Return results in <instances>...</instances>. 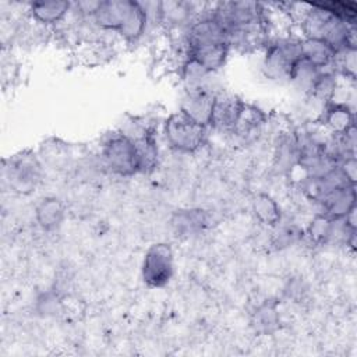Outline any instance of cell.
Returning a JSON list of instances; mask_svg holds the SVG:
<instances>
[{
  "label": "cell",
  "mask_w": 357,
  "mask_h": 357,
  "mask_svg": "<svg viewBox=\"0 0 357 357\" xmlns=\"http://www.w3.org/2000/svg\"><path fill=\"white\" fill-rule=\"evenodd\" d=\"M174 272V254L169 244H152L141 264V278L148 287H165L173 278Z\"/></svg>",
  "instance_id": "cell-6"
},
{
  "label": "cell",
  "mask_w": 357,
  "mask_h": 357,
  "mask_svg": "<svg viewBox=\"0 0 357 357\" xmlns=\"http://www.w3.org/2000/svg\"><path fill=\"white\" fill-rule=\"evenodd\" d=\"M322 213L332 219L346 218L356 208V185H347L329 192L321 202Z\"/></svg>",
  "instance_id": "cell-11"
},
{
  "label": "cell",
  "mask_w": 357,
  "mask_h": 357,
  "mask_svg": "<svg viewBox=\"0 0 357 357\" xmlns=\"http://www.w3.org/2000/svg\"><path fill=\"white\" fill-rule=\"evenodd\" d=\"M135 144L138 162H139V173H151L155 170L159 159L158 144L153 138V134L146 128L138 130L135 134H127Z\"/></svg>",
  "instance_id": "cell-13"
},
{
  "label": "cell",
  "mask_w": 357,
  "mask_h": 357,
  "mask_svg": "<svg viewBox=\"0 0 357 357\" xmlns=\"http://www.w3.org/2000/svg\"><path fill=\"white\" fill-rule=\"evenodd\" d=\"M215 95L216 92H212L202 84L190 85L181 99L180 110L199 124L209 127Z\"/></svg>",
  "instance_id": "cell-8"
},
{
  "label": "cell",
  "mask_w": 357,
  "mask_h": 357,
  "mask_svg": "<svg viewBox=\"0 0 357 357\" xmlns=\"http://www.w3.org/2000/svg\"><path fill=\"white\" fill-rule=\"evenodd\" d=\"M172 227L177 236H194L201 233L209 223V216L204 209H181L172 216Z\"/></svg>",
  "instance_id": "cell-14"
},
{
  "label": "cell",
  "mask_w": 357,
  "mask_h": 357,
  "mask_svg": "<svg viewBox=\"0 0 357 357\" xmlns=\"http://www.w3.org/2000/svg\"><path fill=\"white\" fill-rule=\"evenodd\" d=\"M192 6L184 1L159 3V22L169 26H188L192 22Z\"/></svg>",
  "instance_id": "cell-18"
},
{
  "label": "cell",
  "mask_w": 357,
  "mask_h": 357,
  "mask_svg": "<svg viewBox=\"0 0 357 357\" xmlns=\"http://www.w3.org/2000/svg\"><path fill=\"white\" fill-rule=\"evenodd\" d=\"M301 59V39L291 36L275 38L265 45L262 67L266 77L272 79L291 81Z\"/></svg>",
  "instance_id": "cell-2"
},
{
  "label": "cell",
  "mask_w": 357,
  "mask_h": 357,
  "mask_svg": "<svg viewBox=\"0 0 357 357\" xmlns=\"http://www.w3.org/2000/svg\"><path fill=\"white\" fill-rule=\"evenodd\" d=\"M163 134L169 145L176 151L194 153L204 145L208 127L199 124L178 110L166 119L163 124Z\"/></svg>",
  "instance_id": "cell-4"
},
{
  "label": "cell",
  "mask_w": 357,
  "mask_h": 357,
  "mask_svg": "<svg viewBox=\"0 0 357 357\" xmlns=\"http://www.w3.org/2000/svg\"><path fill=\"white\" fill-rule=\"evenodd\" d=\"M3 178L13 192L28 195L42 180V165L32 152L17 153L4 162Z\"/></svg>",
  "instance_id": "cell-5"
},
{
  "label": "cell",
  "mask_w": 357,
  "mask_h": 357,
  "mask_svg": "<svg viewBox=\"0 0 357 357\" xmlns=\"http://www.w3.org/2000/svg\"><path fill=\"white\" fill-rule=\"evenodd\" d=\"M301 56L315 68L328 70L335 64L336 52L321 39L301 38Z\"/></svg>",
  "instance_id": "cell-12"
},
{
  "label": "cell",
  "mask_w": 357,
  "mask_h": 357,
  "mask_svg": "<svg viewBox=\"0 0 357 357\" xmlns=\"http://www.w3.org/2000/svg\"><path fill=\"white\" fill-rule=\"evenodd\" d=\"M301 14V31L304 38H314L326 42L336 54L346 49L356 47V25H349L329 11L310 3Z\"/></svg>",
  "instance_id": "cell-1"
},
{
  "label": "cell",
  "mask_w": 357,
  "mask_h": 357,
  "mask_svg": "<svg viewBox=\"0 0 357 357\" xmlns=\"http://www.w3.org/2000/svg\"><path fill=\"white\" fill-rule=\"evenodd\" d=\"M254 216L268 227H276L282 222V212L278 202L265 192H258L254 195L251 202Z\"/></svg>",
  "instance_id": "cell-17"
},
{
  "label": "cell",
  "mask_w": 357,
  "mask_h": 357,
  "mask_svg": "<svg viewBox=\"0 0 357 357\" xmlns=\"http://www.w3.org/2000/svg\"><path fill=\"white\" fill-rule=\"evenodd\" d=\"M317 4L346 24L356 25L357 4L354 1H324Z\"/></svg>",
  "instance_id": "cell-21"
},
{
  "label": "cell",
  "mask_w": 357,
  "mask_h": 357,
  "mask_svg": "<svg viewBox=\"0 0 357 357\" xmlns=\"http://www.w3.org/2000/svg\"><path fill=\"white\" fill-rule=\"evenodd\" d=\"M300 234H301V231L296 226H284L279 230L278 243H280L283 245H290L300 237Z\"/></svg>",
  "instance_id": "cell-22"
},
{
  "label": "cell",
  "mask_w": 357,
  "mask_h": 357,
  "mask_svg": "<svg viewBox=\"0 0 357 357\" xmlns=\"http://www.w3.org/2000/svg\"><path fill=\"white\" fill-rule=\"evenodd\" d=\"M230 49V45L222 42L192 45L184 46V56L198 63L205 71L211 74L225 66Z\"/></svg>",
  "instance_id": "cell-9"
},
{
  "label": "cell",
  "mask_w": 357,
  "mask_h": 357,
  "mask_svg": "<svg viewBox=\"0 0 357 357\" xmlns=\"http://www.w3.org/2000/svg\"><path fill=\"white\" fill-rule=\"evenodd\" d=\"M100 155L105 166L117 176L130 177L139 173L135 144L123 131L110 132L105 137L100 146Z\"/></svg>",
  "instance_id": "cell-3"
},
{
  "label": "cell",
  "mask_w": 357,
  "mask_h": 357,
  "mask_svg": "<svg viewBox=\"0 0 357 357\" xmlns=\"http://www.w3.org/2000/svg\"><path fill=\"white\" fill-rule=\"evenodd\" d=\"M244 106L245 102L238 95L223 89L218 91L213 100L209 127L222 132L231 134L237 126Z\"/></svg>",
  "instance_id": "cell-7"
},
{
  "label": "cell",
  "mask_w": 357,
  "mask_h": 357,
  "mask_svg": "<svg viewBox=\"0 0 357 357\" xmlns=\"http://www.w3.org/2000/svg\"><path fill=\"white\" fill-rule=\"evenodd\" d=\"M66 216V209L63 202L56 197H46L40 199L35 209V218L38 225L45 231L57 230Z\"/></svg>",
  "instance_id": "cell-15"
},
{
  "label": "cell",
  "mask_w": 357,
  "mask_h": 357,
  "mask_svg": "<svg viewBox=\"0 0 357 357\" xmlns=\"http://www.w3.org/2000/svg\"><path fill=\"white\" fill-rule=\"evenodd\" d=\"M321 121L328 127L333 135H340L354 128V112L343 102L331 100L324 105Z\"/></svg>",
  "instance_id": "cell-10"
},
{
  "label": "cell",
  "mask_w": 357,
  "mask_h": 357,
  "mask_svg": "<svg viewBox=\"0 0 357 357\" xmlns=\"http://www.w3.org/2000/svg\"><path fill=\"white\" fill-rule=\"evenodd\" d=\"M73 3L61 0L35 1L29 4V13L35 21L43 25H56L61 22L68 11H71Z\"/></svg>",
  "instance_id": "cell-16"
},
{
  "label": "cell",
  "mask_w": 357,
  "mask_h": 357,
  "mask_svg": "<svg viewBox=\"0 0 357 357\" xmlns=\"http://www.w3.org/2000/svg\"><path fill=\"white\" fill-rule=\"evenodd\" d=\"M278 321H279V317H278L276 304L264 303L255 310L254 325H255L257 331L269 333L278 326Z\"/></svg>",
  "instance_id": "cell-20"
},
{
  "label": "cell",
  "mask_w": 357,
  "mask_h": 357,
  "mask_svg": "<svg viewBox=\"0 0 357 357\" xmlns=\"http://www.w3.org/2000/svg\"><path fill=\"white\" fill-rule=\"evenodd\" d=\"M264 123H265L264 112L252 105L245 103L243 113L237 121V126L231 134H236L241 138H250L255 131L261 128Z\"/></svg>",
  "instance_id": "cell-19"
}]
</instances>
